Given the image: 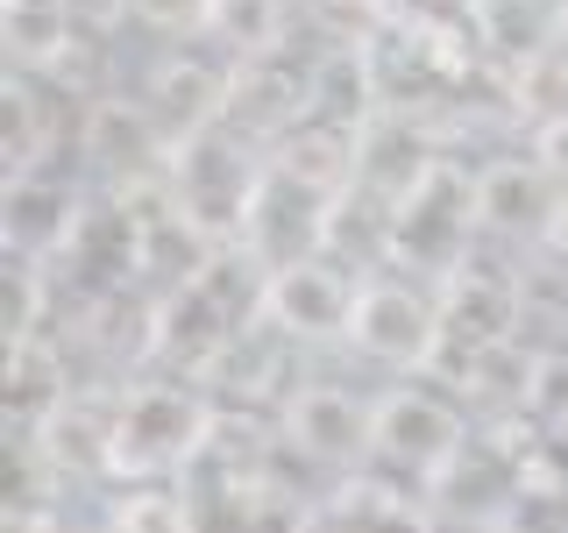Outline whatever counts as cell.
Returning <instances> with one entry per match:
<instances>
[{
	"label": "cell",
	"instance_id": "30bf717a",
	"mask_svg": "<svg viewBox=\"0 0 568 533\" xmlns=\"http://www.w3.org/2000/svg\"><path fill=\"white\" fill-rule=\"evenodd\" d=\"M532 157H540V164L555 171V185L568 192V114L547 121V129H532Z\"/></svg>",
	"mask_w": 568,
	"mask_h": 533
},
{
	"label": "cell",
	"instance_id": "6da1fadb",
	"mask_svg": "<svg viewBox=\"0 0 568 533\" xmlns=\"http://www.w3.org/2000/svg\"><path fill=\"white\" fill-rule=\"evenodd\" d=\"M476 171H462L455 157H426L419 178L384 207V271L405 278H455L469 263L476 235Z\"/></svg>",
	"mask_w": 568,
	"mask_h": 533
},
{
	"label": "cell",
	"instance_id": "3957f363",
	"mask_svg": "<svg viewBox=\"0 0 568 533\" xmlns=\"http://www.w3.org/2000/svg\"><path fill=\"white\" fill-rule=\"evenodd\" d=\"M462 449H469V426H462V405L448 391L398 384L369 405V462L413 476V484H440Z\"/></svg>",
	"mask_w": 568,
	"mask_h": 533
},
{
	"label": "cell",
	"instance_id": "8992f818",
	"mask_svg": "<svg viewBox=\"0 0 568 533\" xmlns=\"http://www.w3.org/2000/svg\"><path fill=\"white\" fill-rule=\"evenodd\" d=\"M568 192L555 185V171L540 157H497V164L476 171V221L505 242H555V221H561Z\"/></svg>",
	"mask_w": 568,
	"mask_h": 533
},
{
	"label": "cell",
	"instance_id": "52a82bcc",
	"mask_svg": "<svg viewBox=\"0 0 568 533\" xmlns=\"http://www.w3.org/2000/svg\"><path fill=\"white\" fill-rule=\"evenodd\" d=\"M369 405L377 399H355L348 384H292L284 391V441L306 449L313 462H369Z\"/></svg>",
	"mask_w": 568,
	"mask_h": 533
},
{
	"label": "cell",
	"instance_id": "277c9868",
	"mask_svg": "<svg viewBox=\"0 0 568 533\" xmlns=\"http://www.w3.org/2000/svg\"><path fill=\"white\" fill-rule=\"evenodd\" d=\"M206 441V405L185 384H135L114 405V441H106V476H156L185 470Z\"/></svg>",
	"mask_w": 568,
	"mask_h": 533
},
{
	"label": "cell",
	"instance_id": "9c48e42d",
	"mask_svg": "<svg viewBox=\"0 0 568 533\" xmlns=\"http://www.w3.org/2000/svg\"><path fill=\"white\" fill-rule=\"evenodd\" d=\"M114 533H192V526H185V505H171L164 491H135L114 512Z\"/></svg>",
	"mask_w": 568,
	"mask_h": 533
},
{
	"label": "cell",
	"instance_id": "5b68a950",
	"mask_svg": "<svg viewBox=\"0 0 568 533\" xmlns=\"http://www.w3.org/2000/svg\"><path fill=\"white\" fill-rule=\"evenodd\" d=\"M355 284L342 263L327 257H298V263H277L256 292V313L271 320L284 342H334L348 334V306H355Z\"/></svg>",
	"mask_w": 568,
	"mask_h": 533
},
{
	"label": "cell",
	"instance_id": "7c38bea8",
	"mask_svg": "<svg viewBox=\"0 0 568 533\" xmlns=\"http://www.w3.org/2000/svg\"><path fill=\"white\" fill-rule=\"evenodd\" d=\"M555 249H568V207H561V221H555Z\"/></svg>",
	"mask_w": 568,
	"mask_h": 533
},
{
	"label": "cell",
	"instance_id": "7a4b0ae2",
	"mask_svg": "<svg viewBox=\"0 0 568 533\" xmlns=\"http://www.w3.org/2000/svg\"><path fill=\"white\" fill-rule=\"evenodd\" d=\"M342 342L377 370H434L440 355V292L405 271H363Z\"/></svg>",
	"mask_w": 568,
	"mask_h": 533
},
{
	"label": "cell",
	"instance_id": "ba28073f",
	"mask_svg": "<svg viewBox=\"0 0 568 533\" xmlns=\"http://www.w3.org/2000/svg\"><path fill=\"white\" fill-rule=\"evenodd\" d=\"M213 8H221V0H129L135 22H142V29H164V36L213 29Z\"/></svg>",
	"mask_w": 568,
	"mask_h": 533
},
{
	"label": "cell",
	"instance_id": "8fae6325",
	"mask_svg": "<svg viewBox=\"0 0 568 533\" xmlns=\"http://www.w3.org/2000/svg\"><path fill=\"white\" fill-rule=\"evenodd\" d=\"M547 43H555V50H561V58H568V0H561V8H555V14H547Z\"/></svg>",
	"mask_w": 568,
	"mask_h": 533
}]
</instances>
